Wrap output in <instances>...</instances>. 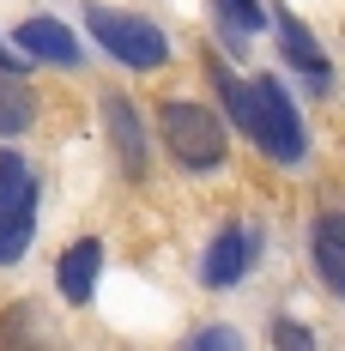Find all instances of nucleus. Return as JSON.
<instances>
[{"label": "nucleus", "instance_id": "1", "mask_svg": "<svg viewBox=\"0 0 345 351\" xmlns=\"http://www.w3.org/2000/svg\"><path fill=\"white\" fill-rule=\"evenodd\" d=\"M85 31L97 36V49H104L109 61H121V67H134V73H158L170 61V36L158 31L152 19H139V12L85 6Z\"/></svg>", "mask_w": 345, "mask_h": 351}, {"label": "nucleus", "instance_id": "2", "mask_svg": "<svg viewBox=\"0 0 345 351\" xmlns=\"http://www.w3.org/2000/svg\"><path fill=\"white\" fill-rule=\"evenodd\" d=\"M158 128H164V145L182 170H218L224 164V128L206 104L170 97V104H158Z\"/></svg>", "mask_w": 345, "mask_h": 351}, {"label": "nucleus", "instance_id": "3", "mask_svg": "<svg viewBox=\"0 0 345 351\" xmlns=\"http://www.w3.org/2000/svg\"><path fill=\"white\" fill-rule=\"evenodd\" d=\"M36 237V176L19 152H0V267L25 261Z\"/></svg>", "mask_w": 345, "mask_h": 351}, {"label": "nucleus", "instance_id": "4", "mask_svg": "<svg viewBox=\"0 0 345 351\" xmlns=\"http://www.w3.org/2000/svg\"><path fill=\"white\" fill-rule=\"evenodd\" d=\"M248 140L261 145L273 164H303L309 152V134H303V115L291 104V91L278 79H254V134Z\"/></svg>", "mask_w": 345, "mask_h": 351}, {"label": "nucleus", "instance_id": "5", "mask_svg": "<svg viewBox=\"0 0 345 351\" xmlns=\"http://www.w3.org/2000/svg\"><path fill=\"white\" fill-rule=\"evenodd\" d=\"M104 134L115 145V158H121V170L139 182L145 176V128H139V109L121 91H104Z\"/></svg>", "mask_w": 345, "mask_h": 351}, {"label": "nucleus", "instance_id": "6", "mask_svg": "<svg viewBox=\"0 0 345 351\" xmlns=\"http://www.w3.org/2000/svg\"><path fill=\"white\" fill-rule=\"evenodd\" d=\"M248 261H254V254H248V230H242V224H224V230H218V237L206 243L200 279H206L212 291H230V285L248 273Z\"/></svg>", "mask_w": 345, "mask_h": 351}, {"label": "nucleus", "instance_id": "7", "mask_svg": "<svg viewBox=\"0 0 345 351\" xmlns=\"http://www.w3.org/2000/svg\"><path fill=\"white\" fill-rule=\"evenodd\" d=\"M25 61H49V67H79V43H73L67 25L55 19H25L19 25V43H12Z\"/></svg>", "mask_w": 345, "mask_h": 351}, {"label": "nucleus", "instance_id": "8", "mask_svg": "<svg viewBox=\"0 0 345 351\" xmlns=\"http://www.w3.org/2000/svg\"><path fill=\"white\" fill-rule=\"evenodd\" d=\"M97 273H104V243H73L61 254V267H55V279H61V297H67L73 309H85L91 303V291H97Z\"/></svg>", "mask_w": 345, "mask_h": 351}, {"label": "nucleus", "instance_id": "9", "mask_svg": "<svg viewBox=\"0 0 345 351\" xmlns=\"http://www.w3.org/2000/svg\"><path fill=\"white\" fill-rule=\"evenodd\" d=\"M315 273H321V285L333 297H345V212L315 218Z\"/></svg>", "mask_w": 345, "mask_h": 351}, {"label": "nucleus", "instance_id": "10", "mask_svg": "<svg viewBox=\"0 0 345 351\" xmlns=\"http://www.w3.org/2000/svg\"><path fill=\"white\" fill-rule=\"evenodd\" d=\"M273 12H278V6H273ZM278 49H285V55H291L297 67L309 73V79H327V73H333V61H327V49H321V43H315V36L303 31L297 19H291V12H278Z\"/></svg>", "mask_w": 345, "mask_h": 351}, {"label": "nucleus", "instance_id": "11", "mask_svg": "<svg viewBox=\"0 0 345 351\" xmlns=\"http://www.w3.org/2000/svg\"><path fill=\"white\" fill-rule=\"evenodd\" d=\"M31 121H36V97L19 85V73H0V140L25 134Z\"/></svg>", "mask_w": 345, "mask_h": 351}, {"label": "nucleus", "instance_id": "12", "mask_svg": "<svg viewBox=\"0 0 345 351\" xmlns=\"http://www.w3.org/2000/svg\"><path fill=\"white\" fill-rule=\"evenodd\" d=\"M218 12H224L230 25H242V31H261V25H267V6H261V0H218Z\"/></svg>", "mask_w": 345, "mask_h": 351}, {"label": "nucleus", "instance_id": "13", "mask_svg": "<svg viewBox=\"0 0 345 351\" xmlns=\"http://www.w3.org/2000/svg\"><path fill=\"white\" fill-rule=\"evenodd\" d=\"M273 346H285V351H309V346H315V333H309V327H297V321H278V327H273Z\"/></svg>", "mask_w": 345, "mask_h": 351}, {"label": "nucleus", "instance_id": "14", "mask_svg": "<svg viewBox=\"0 0 345 351\" xmlns=\"http://www.w3.org/2000/svg\"><path fill=\"white\" fill-rule=\"evenodd\" d=\"M25 67H31V61H25V55H19L6 36H0V73H25Z\"/></svg>", "mask_w": 345, "mask_h": 351}, {"label": "nucleus", "instance_id": "15", "mask_svg": "<svg viewBox=\"0 0 345 351\" xmlns=\"http://www.w3.org/2000/svg\"><path fill=\"white\" fill-rule=\"evenodd\" d=\"M200 346H242V339L230 333V327H212V333H200Z\"/></svg>", "mask_w": 345, "mask_h": 351}]
</instances>
